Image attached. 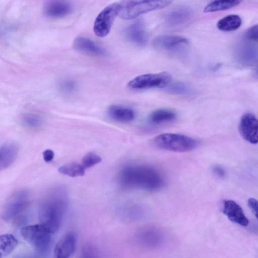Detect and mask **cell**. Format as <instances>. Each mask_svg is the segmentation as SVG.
<instances>
[{"label": "cell", "instance_id": "6da1fadb", "mask_svg": "<svg viewBox=\"0 0 258 258\" xmlns=\"http://www.w3.org/2000/svg\"><path fill=\"white\" fill-rule=\"evenodd\" d=\"M119 183L127 188L156 191L165 184V180L155 168L145 165H129L123 167L118 176Z\"/></svg>", "mask_w": 258, "mask_h": 258}, {"label": "cell", "instance_id": "7a4b0ae2", "mask_svg": "<svg viewBox=\"0 0 258 258\" xmlns=\"http://www.w3.org/2000/svg\"><path fill=\"white\" fill-rule=\"evenodd\" d=\"M66 208V201L62 198H55L44 203L39 210L40 224L51 233L59 228Z\"/></svg>", "mask_w": 258, "mask_h": 258}, {"label": "cell", "instance_id": "3957f363", "mask_svg": "<svg viewBox=\"0 0 258 258\" xmlns=\"http://www.w3.org/2000/svg\"><path fill=\"white\" fill-rule=\"evenodd\" d=\"M171 1H123L119 2L118 15L123 20H132L145 13L162 9Z\"/></svg>", "mask_w": 258, "mask_h": 258}, {"label": "cell", "instance_id": "277c9868", "mask_svg": "<svg viewBox=\"0 0 258 258\" xmlns=\"http://www.w3.org/2000/svg\"><path fill=\"white\" fill-rule=\"evenodd\" d=\"M154 144L164 150L184 152L196 148L198 143L196 139L184 135L164 133L155 138Z\"/></svg>", "mask_w": 258, "mask_h": 258}, {"label": "cell", "instance_id": "5b68a950", "mask_svg": "<svg viewBox=\"0 0 258 258\" xmlns=\"http://www.w3.org/2000/svg\"><path fill=\"white\" fill-rule=\"evenodd\" d=\"M21 233L39 253H45L49 250L52 233L40 224L24 227L21 229Z\"/></svg>", "mask_w": 258, "mask_h": 258}, {"label": "cell", "instance_id": "8992f818", "mask_svg": "<svg viewBox=\"0 0 258 258\" xmlns=\"http://www.w3.org/2000/svg\"><path fill=\"white\" fill-rule=\"evenodd\" d=\"M171 76L167 72L146 74L137 76L128 83L133 89L165 88L171 82Z\"/></svg>", "mask_w": 258, "mask_h": 258}, {"label": "cell", "instance_id": "52a82bcc", "mask_svg": "<svg viewBox=\"0 0 258 258\" xmlns=\"http://www.w3.org/2000/svg\"><path fill=\"white\" fill-rule=\"evenodd\" d=\"M119 10V3H114L105 7L95 18L93 31L98 37H104L109 33Z\"/></svg>", "mask_w": 258, "mask_h": 258}, {"label": "cell", "instance_id": "ba28073f", "mask_svg": "<svg viewBox=\"0 0 258 258\" xmlns=\"http://www.w3.org/2000/svg\"><path fill=\"white\" fill-rule=\"evenodd\" d=\"M188 44V40L181 36L161 35L156 37L153 42V46L160 50L175 52L181 50Z\"/></svg>", "mask_w": 258, "mask_h": 258}, {"label": "cell", "instance_id": "9c48e42d", "mask_svg": "<svg viewBox=\"0 0 258 258\" xmlns=\"http://www.w3.org/2000/svg\"><path fill=\"white\" fill-rule=\"evenodd\" d=\"M28 195L26 191L21 190L11 197L4 209L3 217L7 221L19 214L27 205Z\"/></svg>", "mask_w": 258, "mask_h": 258}, {"label": "cell", "instance_id": "30bf717a", "mask_svg": "<svg viewBox=\"0 0 258 258\" xmlns=\"http://www.w3.org/2000/svg\"><path fill=\"white\" fill-rule=\"evenodd\" d=\"M257 119L253 114L246 113L241 116L239 130L244 140L251 144H257Z\"/></svg>", "mask_w": 258, "mask_h": 258}, {"label": "cell", "instance_id": "8fae6325", "mask_svg": "<svg viewBox=\"0 0 258 258\" xmlns=\"http://www.w3.org/2000/svg\"><path fill=\"white\" fill-rule=\"evenodd\" d=\"M222 211L231 221L243 227L248 225L247 218L242 208L236 202L231 200L223 201Z\"/></svg>", "mask_w": 258, "mask_h": 258}, {"label": "cell", "instance_id": "7c38bea8", "mask_svg": "<svg viewBox=\"0 0 258 258\" xmlns=\"http://www.w3.org/2000/svg\"><path fill=\"white\" fill-rule=\"evenodd\" d=\"M193 12L189 8L179 7L169 12L165 17L167 24L172 27H179L187 24L192 19Z\"/></svg>", "mask_w": 258, "mask_h": 258}, {"label": "cell", "instance_id": "4fadbf2b", "mask_svg": "<svg viewBox=\"0 0 258 258\" xmlns=\"http://www.w3.org/2000/svg\"><path fill=\"white\" fill-rule=\"evenodd\" d=\"M76 243L77 238L74 233L66 234L57 243L53 258H69L75 250Z\"/></svg>", "mask_w": 258, "mask_h": 258}, {"label": "cell", "instance_id": "5bb4252c", "mask_svg": "<svg viewBox=\"0 0 258 258\" xmlns=\"http://www.w3.org/2000/svg\"><path fill=\"white\" fill-rule=\"evenodd\" d=\"M125 33L127 38L137 45L144 46L147 42V34L142 21L138 20L130 25L126 28Z\"/></svg>", "mask_w": 258, "mask_h": 258}, {"label": "cell", "instance_id": "9a60e30c", "mask_svg": "<svg viewBox=\"0 0 258 258\" xmlns=\"http://www.w3.org/2000/svg\"><path fill=\"white\" fill-rule=\"evenodd\" d=\"M73 11L72 5L68 2L53 1L47 2L43 8L44 15L51 18H59L70 14Z\"/></svg>", "mask_w": 258, "mask_h": 258}, {"label": "cell", "instance_id": "2e32d148", "mask_svg": "<svg viewBox=\"0 0 258 258\" xmlns=\"http://www.w3.org/2000/svg\"><path fill=\"white\" fill-rule=\"evenodd\" d=\"M76 50L88 54L95 56H103L105 50L91 39L84 36L76 37L73 43Z\"/></svg>", "mask_w": 258, "mask_h": 258}, {"label": "cell", "instance_id": "e0dca14e", "mask_svg": "<svg viewBox=\"0 0 258 258\" xmlns=\"http://www.w3.org/2000/svg\"><path fill=\"white\" fill-rule=\"evenodd\" d=\"M108 116L112 119L121 122L133 120L135 116L134 111L131 108L120 105H110L107 110Z\"/></svg>", "mask_w": 258, "mask_h": 258}, {"label": "cell", "instance_id": "ac0fdd59", "mask_svg": "<svg viewBox=\"0 0 258 258\" xmlns=\"http://www.w3.org/2000/svg\"><path fill=\"white\" fill-rule=\"evenodd\" d=\"M18 148L14 144L8 143L0 147V170L9 167L15 160Z\"/></svg>", "mask_w": 258, "mask_h": 258}, {"label": "cell", "instance_id": "d6986e66", "mask_svg": "<svg viewBox=\"0 0 258 258\" xmlns=\"http://www.w3.org/2000/svg\"><path fill=\"white\" fill-rule=\"evenodd\" d=\"M241 23V18L238 15L232 14L219 20L217 23V27L222 31L229 32L238 29Z\"/></svg>", "mask_w": 258, "mask_h": 258}, {"label": "cell", "instance_id": "ffe728a7", "mask_svg": "<svg viewBox=\"0 0 258 258\" xmlns=\"http://www.w3.org/2000/svg\"><path fill=\"white\" fill-rule=\"evenodd\" d=\"M176 118V114L168 109H158L150 115V121L153 124H159L172 121Z\"/></svg>", "mask_w": 258, "mask_h": 258}, {"label": "cell", "instance_id": "44dd1931", "mask_svg": "<svg viewBox=\"0 0 258 258\" xmlns=\"http://www.w3.org/2000/svg\"><path fill=\"white\" fill-rule=\"evenodd\" d=\"M239 54L243 62L248 64L254 63L257 60V45L251 43V41L244 43L240 48Z\"/></svg>", "mask_w": 258, "mask_h": 258}, {"label": "cell", "instance_id": "7402d4cb", "mask_svg": "<svg viewBox=\"0 0 258 258\" xmlns=\"http://www.w3.org/2000/svg\"><path fill=\"white\" fill-rule=\"evenodd\" d=\"M138 239L140 242L147 246H154L158 244L160 239V235L155 229L146 228L140 231Z\"/></svg>", "mask_w": 258, "mask_h": 258}, {"label": "cell", "instance_id": "603a6c76", "mask_svg": "<svg viewBox=\"0 0 258 258\" xmlns=\"http://www.w3.org/2000/svg\"><path fill=\"white\" fill-rule=\"evenodd\" d=\"M240 1H214L209 3L204 8L205 13H213L226 10L238 6Z\"/></svg>", "mask_w": 258, "mask_h": 258}, {"label": "cell", "instance_id": "cb8c5ba5", "mask_svg": "<svg viewBox=\"0 0 258 258\" xmlns=\"http://www.w3.org/2000/svg\"><path fill=\"white\" fill-rule=\"evenodd\" d=\"M18 241L10 234L0 235V253L3 256L11 253L17 246Z\"/></svg>", "mask_w": 258, "mask_h": 258}, {"label": "cell", "instance_id": "d4e9b609", "mask_svg": "<svg viewBox=\"0 0 258 258\" xmlns=\"http://www.w3.org/2000/svg\"><path fill=\"white\" fill-rule=\"evenodd\" d=\"M58 170L62 174L74 177L84 175L85 168L81 164L72 162L61 166Z\"/></svg>", "mask_w": 258, "mask_h": 258}, {"label": "cell", "instance_id": "484cf974", "mask_svg": "<svg viewBox=\"0 0 258 258\" xmlns=\"http://www.w3.org/2000/svg\"><path fill=\"white\" fill-rule=\"evenodd\" d=\"M22 123L27 127L37 128L40 126L43 122L42 118L34 113L25 114L22 118Z\"/></svg>", "mask_w": 258, "mask_h": 258}, {"label": "cell", "instance_id": "4316f807", "mask_svg": "<svg viewBox=\"0 0 258 258\" xmlns=\"http://www.w3.org/2000/svg\"><path fill=\"white\" fill-rule=\"evenodd\" d=\"M165 88L168 92L175 94L186 95L192 92V89L190 87L182 82L169 84Z\"/></svg>", "mask_w": 258, "mask_h": 258}, {"label": "cell", "instance_id": "83f0119b", "mask_svg": "<svg viewBox=\"0 0 258 258\" xmlns=\"http://www.w3.org/2000/svg\"><path fill=\"white\" fill-rule=\"evenodd\" d=\"M101 161V158L98 155L93 152H89L83 157L82 165L86 169L100 163Z\"/></svg>", "mask_w": 258, "mask_h": 258}, {"label": "cell", "instance_id": "f1b7e54d", "mask_svg": "<svg viewBox=\"0 0 258 258\" xmlns=\"http://www.w3.org/2000/svg\"><path fill=\"white\" fill-rule=\"evenodd\" d=\"M79 258H98L97 250L93 246L86 244L82 248Z\"/></svg>", "mask_w": 258, "mask_h": 258}, {"label": "cell", "instance_id": "f546056e", "mask_svg": "<svg viewBox=\"0 0 258 258\" xmlns=\"http://www.w3.org/2000/svg\"><path fill=\"white\" fill-rule=\"evenodd\" d=\"M76 85L74 81L66 80L62 81L60 84V89L64 93H70L76 89Z\"/></svg>", "mask_w": 258, "mask_h": 258}, {"label": "cell", "instance_id": "4dcf8cb0", "mask_svg": "<svg viewBox=\"0 0 258 258\" xmlns=\"http://www.w3.org/2000/svg\"><path fill=\"white\" fill-rule=\"evenodd\" d=\"M246 36L249 40L253 42H257V25L256 24L249 28L246 32Z\"/></svg>", "mask_w": 258, "mask_h": 258}, {"label": "cell", "instance_id": "1f68e13d", "mask_svg": "<svg viewBox=\"0 0 258 258\" xmlns=\"http://www.w3.org/2000/svg\"><path fill=\"white\" fill-rule=\"evenodd\" d=\"M247 205L249 209L252 212L255 217L257 218V202L254 198H251L248 200Z\"/></svg>", "mask_w": 258, "mask_h": 258}, {"label": "cell", "instance_id": "d6a6232c", "mask_svg": "<svg viewBox=\"0 0 258 258\" xmlns=\"http://www.w3.org/2000/svg\"><path fill=\"white\" fill-rule=\"evenodd\" d=\"M212 171L214 174L218 177L223 178L225 176V171L221 166H214L213 167Z\"/></svg>", "mask_w": 258, "mask_h": 258}, {"label": "cell", "instance_id": "836d02e7", "mask_svg": "<svg viewBox=\"0 0 258 258\" xmlns=\"http://www.w3.org/2000/svg\"><path fill=\"white\" fill-rule=\"evenodd\" d=\"M54 156L53 151L50 149L46 150L43 153V159L46 162L51 161L54 158Z\"/></svg>", "mask_w": 258, "mask_h": 258}, {"label": "cell", "instance_id": "e575fe53", "mask_svg": "<svg viewBox=\"0 0 258 258\" xmlns=\"http://www.w3.org/2000/svg\"><path fill=\"white\" fill-rule=\"evenodd\" d=\"M3 257V255L2 254L0 253V258H2Z\"/></svg>", "mask_w": 258, "mask_h": 258}]
</instances>
